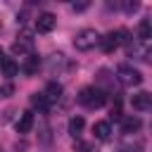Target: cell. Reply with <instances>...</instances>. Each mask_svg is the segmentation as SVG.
Here are the masks:
<instances>
[{"instance_id": "6da1fadb", "label": "cell", "mask_w": 152, "mask_h": 152, "mask_svg": "<svg viewBox=\"0 0 152 152\" xmlns=\"http://www.w3.org/2000/svg\"><path fill=\"white\" fill-rule=\"evenodd\" d=\"M78 102H81L83 107H88V109H97V107H102V104L107 102V93H104L102 88H97V86H88V88L81 90Z\"/></svg>"}, {"instance_id": "7402d4cb", "label": "cell", "mask_w": 152, "mask_h": 152, "mask_svg": "<svg viewBox=\"0 0 152 152\" xmlns=\"http://www.w3.org/2000/svg\"><path fill=\"white\" fill-rule=\"evenodd\" d=\"M0 152H2V150H0Z\"/></svg>"}, {"instance_id": "44dd1931", "label": "cell", "mask_w": 152, "mask_h": 152, "mask_svg": "<svg viewBox=\"0 0 152 152\" xmlns=\"http://www.w3.org/2000/svg\"><path fill=\"white\" fill-rule=\"evenodd\" d=\"M2 59H5V55H2V48H0V62H2Z\"/></svg>"}, {"instance_id": "7c38bea8", "label": "cell", "mask_w": 152, "mask_h": 152, "mask_svg": "<svg viewBox=\"0 0 152 152\" xmlns=\"http://www.w3.org/2000/svg\"><path fill=\"white\" fill-rule=\"evenodd\" d=\"M31 126H33V112H24L21 119L17 121V131H19V133H28Z\"/></svg>"}, {"instance_id": "d6986e66", "label": "cell", "mask_w": 152, "mask_h": 152, "mask_svg": "<svg viewBox=\"0 0 152 152\" xmlns=\"http://www.w3.org/2000/svg\"><path fill=\"white\" fill-rule=\"evenodd\" d=\"M86 7H88V2H74V5H71V10H74V12H83Z\"/></svg>"}, {"instance_id": "4fadbf2b", "label": "cell", "mask_w": 152, "mask_h": 152, "mask_svg": "<svg viewBox=\"0 0 152 152\" xmlns=\"http://www.w3.org/2000/svg\"><path fill=\"white\" fill-rule=\"evenodd\" d=\"M93 133H95V138H97V140H107V138H109V133H112L109 121H97V124L93 126Z\"/></svg>"}, {"instance_id": "8fae6325", "label": "cell", "mask_w": 152, "mask_h": 152, "mask_svg": "<svg viewBox=\"0 0 152 152\" xmlns=\"http://www.w3.org/2000/svg\"><path fill=\"white\" fill-rule=\"evenodd\" d=\"M0 66H2V76H7V78L17 76V71H19V64H17L12 57H5V59L0 62Z\"/></svg>"}, {"instance_id": "5b68a950", "label": "cell", "mask_w": 152, "mask_h": 152, "mask_svg": "<svg viewBox=\"0 0 152 152\" xmlns=\"http://www.w3.org/2000/svg\"><path fill=\"white\" fill-rule=\"evenodd\" d=\"M55 24H57V17H55L52 12H43V14H38V19H36L38 33H50V31L55 28Z\"/></svg>"}, {"instance_id": "8992f818", "label": "cell", "mask_w": 152, "mask_h": 152, "mask_svg": "<svg viewBox=\"0 0 152 152\" xmlns=\"http://www.w3.org/2000/svg\"><path fill=\"white\" fill-rule=\"evenodd\" d=\"M12 52L14 55H31L33 52V38H31V33H21V38L12 45Z\"/></svg>"}, {"instance_id": "3957f363", "label": "cell", "mask_w": 152, "mask_h": 152, "mask_svg": "<svg viewBox=\"0 0 152 152\" xmlns=\"http://www.w3.org/2000/svg\"><path fill=\"white\" fill-rule=\"evenodd\" d=\"M97 40H100V36H97V31H95V28H83V31H78V33H76V38H74V48H76V50H81V52H86V50L95 48V45H97Z\"/></svg>"}, {"instance_id": "ba28073f", "label": "cell", "mask_w": 152, "mask_h": 152, "mask_svg": "<svg viewBox=\"0 0 152 152\" xmlns=\"http://www.w3.org/2000/svg\"><path fill=\"white\" fill-rule=\"evenodd\" d=\"M140 126H142V121H140L138 116H126V119H121V133H126V135L138 133Z\"/></svg>"}, {"instance_id": "9c48e42d", "label": "cell", "mask_w": 152, "mask_h": 152, "mask_svg": "<svg viewBox=\"0 0 152 152\" xmlns=\"http://www.w3.org/2000/svg\"><path fill=\"white\" fill-rule=\"evenodd\" d=\"M43 97L48 100V104H50V102H57V100L62 97V86H59V83H55V81H52V83H48V88H45Z\"/></svg>"}, {"instance_id": "ffe728a7", "label": "cell", "mask_w": 152, "mask_h": 152, "mask_svg": "<svg viewBox=\"0 0 152 152\" xmlns=\"http://www.w3.org/2000/svg\"><path fill=\"white\" fill-rule=\"evenodd\" d=\"M12 90H14V88H12V86H5V88H2V90H0V93H2V95H10V93H12Z\"/></svg>"}, {"instance_id": "30bf717a", "label": "cell", "mask_w": 152, "mask_h": 152, "mask_svg": "<svg viewBox=\"0 0 152 152\" xmlns=\"http://www.w3.org/2000/svg\"><path fill=\"white\" fill-rule=\"evenodd\" d=\"M38 66H40V57H38V55H33V52H31V55L24 59V64H21L24 74H28V76H31V74H36V71H38Z\"/></svg>"}, {"instance_id": "52a82bcc", "label": "cell", "mask_w": 152, "mask_h": 152, "mask_svg": "<svg viewBox=\"0 0 152 152\" xmlns=\"http://www.w3.org/2000/svg\"><path fill=\"white\" fill-rule=\"evenodd\" d=\"M131 104H133V109L145 112V109H150V104H152V95L145 93V90H140V93H135V95L131 97Z\"/></svg>"}, {"instance_id": "5bb4252c", "label": "cell", "mask_w": 152, "mask_h": 152, "mask_svg": "<svg viewBox=\"0 0 152 152\" xmlns=\"http://www.w3.org/2000/svg\"><path fill=\"white\" fill-rule=\"evenodd\" d=\"M83 126H86V121H83V116H74V119L69 121V133H71L74 138H78V133L83 131Z\"/></svg>"}, {"instance_id": "e0dca14e", "label": "cell", "mask_w": 152, "mask_h": 152, "mask_svg": "<svg viewBox=\"0 0 152 152\" xmlns=\"http://www.w3.org/2000/svg\"><path fill=\"white\" fill-rule=\"evenodd\" d=\"M109 116H112V119H121V102H119V100H114V104H112V109H109Z\"/></svg>"}, {"instance_id": "ac0fdd59", "label": "cell", "mask_w": 152, "mask_h": 152, "mask_svg": "<svg viewBox=\"0 0 152 152\" xmlns=\"http://www.w3.org/2000/svg\"><path fill=\"white\" fill-rule=\"evenodd\" d=\"M74 150H76V152H90V145H88V142L76 140V142H74Z\"/></svg>"}, {"instance_id": "277c9868", "label": "cell", "mask_w": 152, "mask_h": 152, "mask_svg": "<svg viewBox=\"0 0 152 152\" xmlns=\"http://www.w3.org/2000/svg\"><path fill=\"white\" fill-rule=\"evenodd\" d=\"M116 76H119L121 86H140V83H142V74H140L138 69L128 66V64H121V66L116 69Z\"/></svg>"}, {"instance_id": "9a60e30c", "label": "cell", "mask_w": 152, "mask_h": 152, "mask_svg": "<svg viewBox=\"0 0 152 152\" xmlns=\"http://www.w3.org/2000/svg\"><path fill=\"white\" fill-rule=\"evenodd\" d=\"M138 36H140V40H142V43H147V40H150V36H152L150 19H142V21H140V26H138Z\"/></svg>"}, {"instance_id": "2e32d148", "label": "cell", "mask_w": 152, "mask_h": 152, "mask_svg": "<svg viewBox=\"0 0 152 152\" xmlns=\"http://www.w3.org/2000/svg\"><path fill=\"white\" fill-rule=\"evenodd\" d=\"M31 104H33V107H38L40 112H48V107H50V104H48V100L43 97V93H40V95H38V93H36V95H31Z\"/></svg>"}, {"instance_id": "7a4b0ae2", "label": "cell", "mask_w": 152, "mask_h": 152, "mask_svg": "<svg viewBox=\"0 0 152 152\" xmlns=\"http://www.w3.org/2000/svg\"><path fill=\"white\" fill-rule=\"evenodd\" d=\"M121 43H128V31H126V28L109 31L104 38H100V40H97V45H100L104 52H114V48H119Z\"/></svg>"}, {"instance_id": "603a6c76", "label": "cell", "mask_w": 152, "mask_h": 152, "mask_svg": "<svg viewBox=\"0 0 152 152\" xmlns=\"http://www.w3.org/2000/svg\"><path fill=\"white\" fill-rule=\"evenodd\" d=\"M121 152H124V150H121Z\"/></svg>"}]
</instances>
